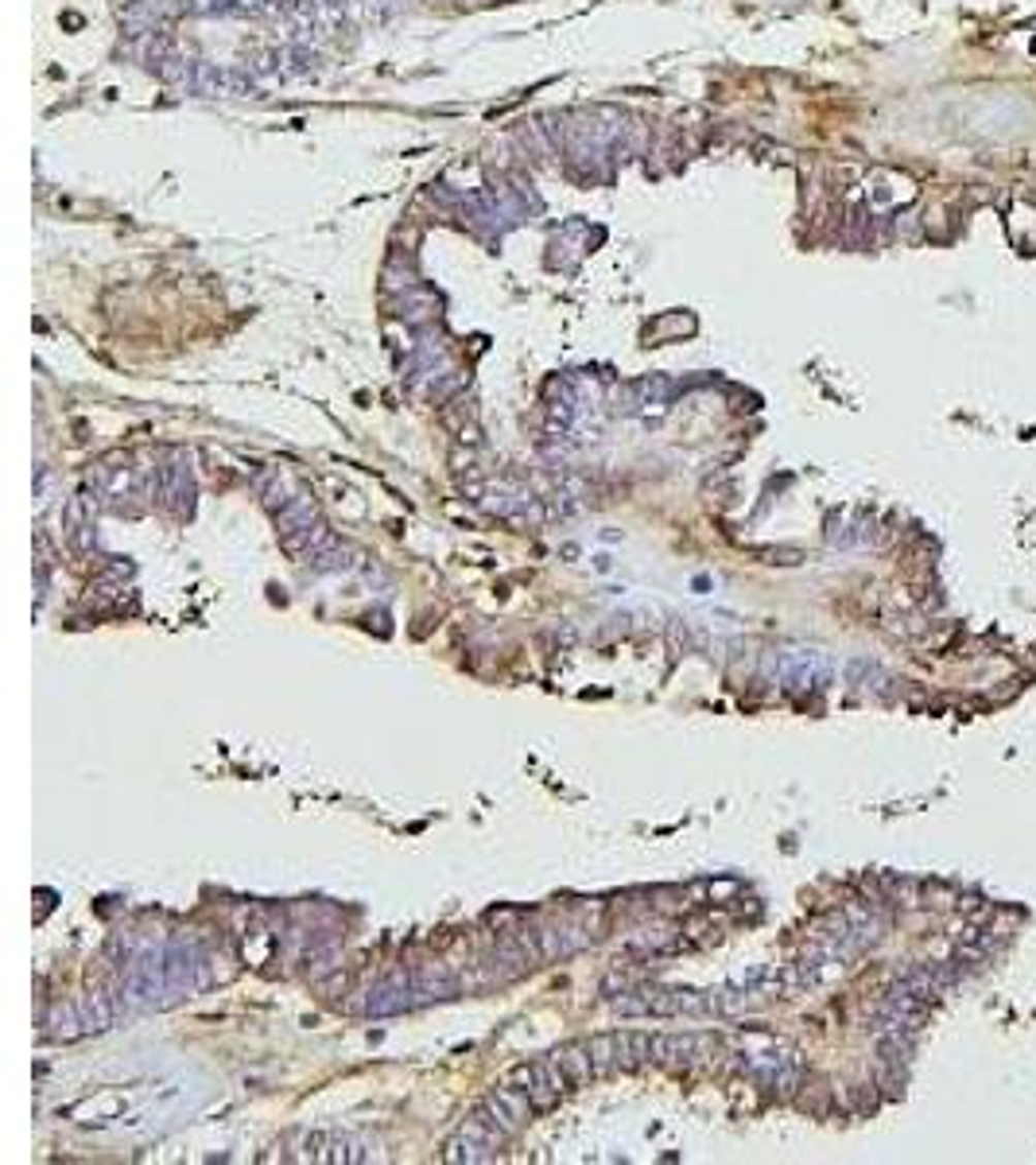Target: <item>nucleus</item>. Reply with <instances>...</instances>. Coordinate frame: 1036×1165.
I'll list each match as a JSON object with an SVG mask.
<instances>
[{
  "label": "nucleus",
  "mask_w": 1036,
  "mask_h": 1165,
  "mask_svg": "<svg viewBox=\"0 0 1036 1165\" xmlns=\"http://www.w3.org/2000/svg\"><path fill=\"white\" fill-rule=\"evenodd\" d=\"M590 1065H594V1076H606V1072L618 1069V1034H602V1038L587 1041Z\"/></svg>",
  "instance_id": "17"
},
{
  "label": "nucleus",
  "mask_w": 1036,
  "mask_h": 1165,
  "mask_svg": "<svg viewBox=\"0 0 1036 1165\" xmlns=\"http://www.w3.org/2000/svg\"><path fill=\"white\" fill-rule=\"evenodd\" d=\"M307 563H311L315 572H353V568H357V552H353L350 544L331 541V544H322Z\"/></svg>",
  "instance_id": "12"
},
{
  "label": "nucleus",
  "mask_w": 1036,
  "mask_h": 1165,
  "mask_svg": "<svg viewBox=\"0 0 1036 1165\" xmlns=\"http://www.w3.org/2000/svg\"><path fill=\"white\" fill-rule=\"evenodd\" d=\"M125 990L144 1006L160 1003V994L171 990L167 987V952L163 948H140L125 963Z\"/></svg>",
  "instance_id": "2"
},
{
  "label": "nucleus",
  "mask_w": 1036,
  "mask_h": 1165,
  "mask_svg": "<svg viewBox=\"0 0 1036 1165\" xmlns=\"http://www.w3.org/2000/svg\"><path fill=\"white\" fill-rule=\"evenodd\" d=\"M412 983H415V999H419V1003H431V999H454V994L463 990V979H459L454 972H447L443 963L415 968Z\"/></svg>",
  "instance_id": "8"
},
{
  "label": "nucleus",
  "mask_w": 1036,
  "mask_h": 1165,
  "mask_svg": "<svg viewBox=\"0 0 1036 1165\" xmlns=\"http://www.w3.org/2000/svg\"><path fill=\"white\" fill-rule=\"evenodd\" d=\"M505 1138H509V1134L501 1131L485 1111H478V1115H470L463 1127H459V1134H454L447 1142V1149H443V1158H447V1162H470V1165L494 1162Z\"/></svg>",
  "instance_id": "1"
},
{
  "label": "nucleus",
  "mask_w": 1036,
  "mask_h": 1165,
  "mask_svg": "<svg viewBox=\"0 0 1036 1165\" xmlns=\"http://www.w3.org/2000/svg\"><path fill=\"white\" fill-rule=\"evenodd\" d=\"M556 1065L563 1069V1076H567L571 1084H587L590 1076H594V1065H590L587 1045H563V1049L556 1053Z\"/></svg>",
  "instance_id": "14"
},
{
  "label": "nucleus",
  "mask_w": 1036,
  "mask_h": 1165,
  "mask_svg": "<svg viewBox=\"0 0 1036 1165\" xmlns=\"http://www.w3.org/2000/svg\"><path fill=\"white\" fill-rule=\"evenodd\" d=\"M97 486H101V494L105 497H128L132 494V486H136V470H132V466L105 463L101 470H97Z\"/></svg>",
  "instance_id": "15"
},
{
  "label": "nucleus",
  "mask_w": 1036,
  "mask_h": 1165,
  "mask_svg": "<svg viewBox=\"0 0 1036 1165\" xmlns=\"http://www.w3.org/2000/svg\"><path fill=\"white\" fill-rule=\"evenodd\" d=\"M79 1014H82V1030H109L113 1022H117V999H113L109 990H86L79 1003Z\"/></svg>",
  "instance_id": "10"
},
{
  "label": "nucleus",
  "mask_w": 1036,
  "mask_h": 1165,
  "mask_svg": "<svg viewBox=\"0 0 1036 1165\" xmlns=\"http://www.w3.org/2000/svg\"><path fill=\"white\" fill-rule=\"evenodd\" d=\"M536 944H540L543 959H567V956H574V952H583V948H587L590 932H583V928H567V925L540 928V932H536Z\"/></svg>",
  "instance_id": "9"
},
{
  "label": "nucleus",
  "mask_w": 1036,
  "mask_h": 1165,
  "mask_svg": "<svg viewBox=\"0 0 1036 1165\" xmlns=\"http://www.w3.org/2000/svg\"><path fill=\"white\" fill-rule=\"evenodd\" d=\"M695 1049H699V1038H691V1034H656L653 1038V1061L668 1065V1069L691 1065Z\"/></svg>",
  "instance_id": "11"
},
{
  "label": "nucleus",
  "mask_w": 1036,
  "mask_h": 1165,
  "mask_svg": "<svg viewBox=\"0 0 1036 1165\" xmlns=\"http://www.w3.org/2000/svg\"><path fill=\"white\" fill-rule=\"evenodd\" d=\"M481 1111H485V1115L494 1118L497 1127H501V1131L512 1138V1134L525 1127L528 1115H532L536 1107H532V1100H528L525 1087H497L494 1096L485 1100V1107H481Z\"/></svg>",
  "instance_id": "5"
},
{
  "label": "nucleus",
  "mask_w": 1036,
  "mask_h": 1165,
  "mask_svg": "<svg viewBox=\"0 0 1036 1165\" xmlns=\"http://www.w3.org/2000/svg\"><path fill=\"white\" fill-rule=\"evenodd\" d=\"M512 1080L525 1087L536 1111H552L559 1103V1096H563V1087H567V1076H563V1069L556 1065V1056L536 1061V1065H521V1069L512 1072Z\"/></svg>",
  "instance_id": "3"
},
{
  "label": "nucleus",
  "mask_w": 1036,
  "mask_h": 1165,
  "mask_svg": "<svg viewBox=\"0 0 1036 1165\" xmlns=\"http://www.w3.org/2000/svg\"><path fill=\"white\" fill-rule=\"evenodd\" d=\"M827 656L823 653H808V649H792V653L781 661V680L788 687H815L827 680Z\"/></svg>",
  "instance_id": "7"
},
{
  "label": "nucleus",
  "mask_w": 1036,
  "mask_h": 1165,
  "mask_svg": "<svg viewBox=\"0 0 1036 1165\" xmlns=\"http://www.w3.org/2000/svg\"><path fill=\"white\" fill-rule=\"evenodd\" d=\"M408 1006H419V999H415V983H412V972L408 975H388V979H381L377 987L369 990L366 999V1010L369 1018H388V1014H400V1010H408Z\"/></svg>",
  "instance_id": "4"
},
{
  "label": "nucleus",
  "mask_w": 1036,
  "mask_h": 1165,
  "mask_svg": "<svg viewBox=\"0 0 1036 1165\" xmlns=\"http://www.w3.org/2000/svg\"><path fill=\"white\" fill-rule=\"evenodd\" d=\"M315 497L311 494H300V497H291V501H287L284 510H280V532H295V528H304V525H315Z\"/></svg>",
  "instance_id": "16"
},
{
  "label": "nucleus",
  "mask_w": 1036,
  "mask_h": 1165,
  "mask_svg": "<svg viewBox=\"0 0 1036 1165\" xmlns=\"http://www.w3.org/2000/svg\"><path fill=\"white\" fill-rule=\"evenodd\" d=\"M156 494H160V501L167 510H176V513L191 510V497H194L191 470L183 466L179 455H171L167 463L156 466Z\"/></svg>",
  "instance_id": "6"
},
{
  "label": "nucleus",
  "mask_w": 1036,
  "mask_h": 1165,
  "mask_svg": "<svg viewBox=\"0 0 1036 1165\" xmlns=\"http://www.w3.org/2000/svg\"><path fill=\"white\" fill-rule=\"evenodd\" d=\"M653 1061V1038L649 1034H618V1069H640Z\"/></svg>",
  "instance_id": "13"
}]
</instances>
